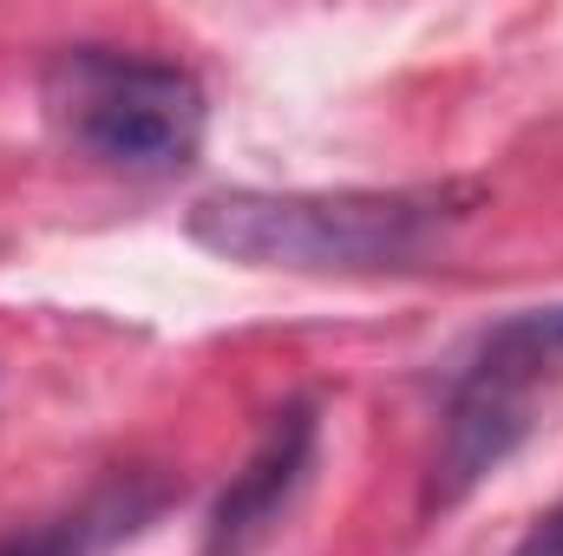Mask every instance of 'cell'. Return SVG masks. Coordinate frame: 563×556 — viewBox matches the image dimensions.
<instances>
[{
    "label": "cell",
    "instance_id": "1",
    "mask_svg": "<svg viewBox=\"0 0 563 556\" xmlns=\"http://www.w3.org/2000/svg\"><path fill=\"white\" fill-rule=\"evenodd\" d=\"M452 190H217L190 210L210 256L295 276L413 269L465 216Z\"/></svg>",
    "mask_w": 563,
    "mask_h": 556
},
{
    "label": "cell",
    "instance_id": "2",
    "mask_svg": "<svg viewBox=\"0 0 563 556\" xmlns=\"http://www.w3.org/2000/svg\"><path fill=\"white\" fill-rule=\"evenodd\" d=\"M46 119L59 138L112 170H184L203 144V86L170 59L73 46L46 66Z\"/></svg>",
    "mask_w": 563,
    "mask_h": 556
},
{
    "label": "cell",
    "instance_id": "3",
    "mask_svg": "<svg viewBox=\"0 0 563 556\" xmlns=\"http://www.w3.org/2000/svg\"><path fill=\"white\" fill-rule=\"evenodd\" d=\"M314 432H321V425H314V407H288V413L269 419L263 445H256L250 465L230 478V491L217 498V518H210V544H217V551L250 544L282 504L295 498V485H301V471H308V458H314Z\"/></svg>",
    "mask_w": 563,
    "mask_h": 556
},
{
    "label": "cell",
    "instance_id": "4",
    "mask_svg": "<svg viewBox=\"0 0 563 556\" xmlns=\"http://www.w3.org/2000/svg\"><path fill=\"white\" fill-rule=\"evenodd\" d=\"M518 438H525V407H518V393L459 387L452 419H445V432H439V458H432V504H459Z\"/></svg>",
    "mask_w": 563,
    "mask_h": 556
},
{
    "label": "cell",
    "instance_id": "5",
    "mask_svg": "<svg viewBox=\"0 0 563 556\" xmlns=\"http://www.w3.org/2000/svg\"><path fill=\"white\" fill-rule=\"evenodd\" d=\"M558 374H563V308H531V314L498 321V327L472 347L459 387L525 393L531 380H558Z\"/></svg>",
    "mask_w": 563,
    "mask_h": 556
},
{
    "label": "cell",
    "instance_id": "6",
    "mask_svg": "<svg viewBox=\"0 0 563 556\" xmlns=\"http://www.w3.org/2000/svg\"><path fill=\"white\" fill-rule=\"evenodd\" d=\"M144 518H151V498L144 504L139 498H106V504H92V511H79V518H66L53 531L0 544V556H92V551H106V544H119V537H132Z\"/></svg>",
    "mask_w": 563,
    "mask_h": 556
},
{
    "label": "cell",
    "instance_id": "7",
    "mask_svg": "<svg viewBox=\"0 0 563 556\" xmlns=\"http://www.w3.org/2000/svg\"><path fill=\"white\" fill-rule=\"evenodd\" d=\"M511 556H563V504L558 511H544V518L525 531V544H518Z\"/></svg>",
    "mask_w": 563,
    "mask_h": 556
}]
</instances>
